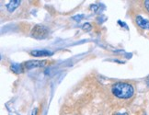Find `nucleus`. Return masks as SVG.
Listing matches in <instances>:
<instances>
[{
    "label": "nucleus",
    "instance_id": "f257e3e1",
    "mask_svg": "<svg viewBox=\"0 0 149 115\" xmlns=\"http://www.w3.org/2000/svg\"><path fill=\"white\" fill-rule=\"evenodd\" d=\"M111 91L114 96L119 98V99H130L134 95V87L131 84L124 83V82H118L113 84Z\"/></svg>",
    "mask_w": 149,
    "mask_h": 115
},
{
    "label": "nucleus",
    "instance_id": "f03ea898",
    "mask_svg": "<svg viewBox=\"0 0 149 115\" xmlns=\"http://www.w3.org/2000/svg\"><path fill=\"white\" fill-rule=\"evenodd\" d=\"M49 35V30L43 25H36L31 30V36L35 39H45Z\"/></svg>",
    "mask_w": 149,
    "mask_h": 115
},
{
    "label": "nucleus",
    "instance_id": "7ed1b4c3",
    "mask_svg": "<svg viewBox=\"0 0 149 115\" xmlns=\"http://www.w3.org/2000/svg\"><path fill=\"white\" fill-rule=\"evenodd\" d=\"M46 65V61H29L26 62L24 66L27 69H33L37 67H42Z\"/></svg>",
    "mask_w": 149,
    "mask_h": 115
},
{
    "label": "nucleus",
    "instance_id": "20e7f679",
    "mask_svg": "<svg viewBox=\"0 0 149 115\" xmlns=\"http://www.w3.org/2000/svg\"><path fill=\"white\" fill-rule=\"evenodd\" d=\"M136 23L140 28L145 29V30H149V20L144 19L143 17H136Z\"/></svg>",
    "mask_w": 149,
    "mask_h": 115
},
{
    "label": "nucleus",
    "instance_id": "39448f33",
    "mask_svg": "<svg viewBox=\"0 0 149 115\" xmlns=\"http://www.w3.org/2000/svg\"><path fill=\"white\" fill-rule=\"evenodd\" d=\"M31 54L33 55V56H36V57H42V56H48V55H51L52 53L49 51H46V50H34V51H31Z\"/></svg>",
    "mask_w": 149,
    "mask_h": 115
},
{
    "label": "nucleus",
    "instance_id": "423d86ee",
    "mask_svg": "<svg viewBox=\"0 0 149 115\" xmlns=\"http://www.w3.org/2000/svg\"><path fill=\"white\" fill-rule=\"evenodd\" d=\"M20 1H19V0H14V1H10L7 6H6V8H8V10L9 11V12H12V11H14L16 8H18L19 6H20Z\"/></svg>",
    "mask_w": 149,
    "mask_h": 115
},
{
    "label": "nucleus",
    "instance_id": "0eeeda50",
    "mask_svg": "<svg viewBox=\"0 0 149 115\" xmlns=\"http://www.w3.org/2000/svg\"><path fill=\"white\" fill-rule=\"evenodd\" d=\"M11 70L16 74H19L22 72V66L21 65H19V64H13L11 66Z\"/></svg>",
    "mask_w": 149,
    "mask_h": 115
},
{
    "label": "nucleus",
    "instance_id": "6e6552de",
    "mask_svg": "<svg viewBox=\"0 0 149 115\" xmlns=\"http://www.w3.org/2000/svg\"><path fill=\"white\" fill-rule=\"evenodd\" d=\"M82 29L84 31H90L91 30V25L89 24V23H86V24L83 25Z\"/></svg>",
    "mask_w": 149,
    "mask_h": 115
},
{
    "label": "nucleus",
    "instance_id": "1a4fd4ad",
    "mask_svg": "<svg viewBox=\"0 0 149 115\" xmlns=\"http://www.w3.org/2000/svg\"><path fill=\"white\" fill-rule=\"evenodd\" d=\"M145 7H146V10L149 12V0H146V1H145Z\"/></svg>",
    "mask_w": 149,
    "mask_h": 115
},
{
    "label": "nucleus",
    "instance_id": "9d476101",
    "mask_svg": "<svg viewBox=\"0 0 149 115\" xmlns=\"http://www.w3.org/2000/svg\"><path fill=\"white\" fill-rule=\"evenodd\" d=\"M115 115H127V114H126V113H124V114H121V113H116Z\"/></svg>",
    "mask_w": 149,
    "mask_h": 115
}]
</instances>
